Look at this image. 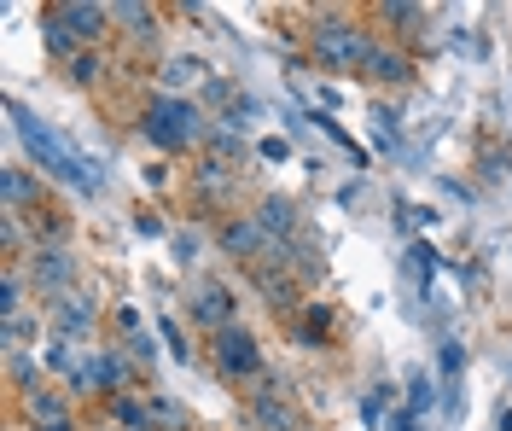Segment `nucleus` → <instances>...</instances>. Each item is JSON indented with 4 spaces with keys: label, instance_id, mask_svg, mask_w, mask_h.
I'll use <instances>...</instances> for the list:
<instances>
[{
    "label": "nucleus",
    "instance_id": "f257e3e1",
    "mask_svg": "<svg viewBox=\"0 0 512 431\" xmlns=\"http://www.w3.org/2000/svg\"><path fill=\"white\" fill-rule=\"evenodd\" d=\"M6 117H12V134H18V146L30 152V164L41 169V175H53L59 187L82 193V199H99V193H105V169H99L82 146H70L47 117H35L30 105H18V100H6Z\"/></svg>",
    "mask_w": 512,
    "mask_h": 431
},
{
    "label": "nucleus",
    "instance_id": "f03ea898",
    "mask_svg": "<svg viewBox=\"0 0 512 431\" xmlns=\"http://www.w3.org/2000/svg\"><path fill=\"white\" fill-rule=\"evenodd\" d=\"M373 47H379V35L367 30L355 12H344V6H320L315 24H309V53L332 76H361L367 59H373Z\"/></svg>",
    "mask_w": 512,
    "mask_h": 431
},
{
    "label": "nucleus",
    "instance_id": "7ed1b4c3",
    "mask_svg": "<svg viewBox=\"0 0 512 431\" xmlns=\"http://www.w3.org/2000/svg\"><path fill=\"white\" fill-rule=\"evenodd\" d=\"M140 140H152L163 158H181V152H198L210 140V117L198 100H181V94H152L146 111H140Z\"/></svg>",
    "mask_w": 512,
    "mask_h": 431
},
{
    "label": "nucleus",
    "instance_id": "20e7f679",
    "mask_svg": "<svg viewBox=\"0 0 512 431\" xmlns=\"http://www.w3.org/2000/svg\"><path fill=\"white\" fill-rule=\"evenodd\" d=\"M216 251H222L227 263L256 268V263H268V257H274V239L262 233V222H256L251 210H233V216L216 222Z\"/></svg>",
    "mask_w": 512,
    "mask_h": 431
},
{
    "label": "nucleus",
    "instance_id": "39448f33",
    "mask_svg": "<svg viewBox=\"0 0 512 431\" xmlns=\"http://www.w3.org/2000/svg\"><path fill=\"white\" fill-rule=\"evenodd\" d=\"M76 280H82V263H76V251L70 245H35L30 251V286L41 303H59L76 292Z\"/></svg>",
    "mask_w": 512,
    "mask_h": 431
},
{
    "label": "nucleus",
    "instance_id": "423d86ee",
    "mask_svg": "<svg viewBox=\"0 0 512 431\" xmlns=\"http://www.w3.org/2000/svg\"><path fill=\"white\" fill-rule=\"evenodd\" d=\"M187 315H192V327H204L216 338V332L239 327V292L227 280H216V274H204V280H192V292H187Z\"/></svg>",
    "mask_w": 512,
    "mask_h": 431
},
{
    "label": "nucleus",
    "instance_id": "0eeeda50",
    "mask_svg": "<svg viewBox=\"0 0 512 431\" xmlns=\"http://www.w3.org/2000/svg\"><path fill=\"white\" fill-rule=\"evenodd\" d=\"M70 391H82V397H117L128 391V350L123 344H105V350H88L82 367H76V379H70Z\"/></svg>",
    "mask_w": 512,
    "mask_h": 431
},
{
    "label": "nucleus",
    "instance_id": "6e6552de",
    "mask_svg": "<svg viewBox=\"0 0 512 431\" xmlns=\"http://www.w3.org/2000/svg\"><path fill=\"white\" fill-rule=\"evenodd\" d=\"M210 356H216V373L222 379H262V367H268V356H262V344H256L251 327H227L210 338Z\"/></svg>",
    "mask_w": 512,
    "mask_h": 431
},
{
    "label": "nucleus",
    "instance_id": "1a4fd4ad",
    "mask_svg": "<svg viewBox=\"0 0 512 431\" xmlns=\"http://www.w3.org/2000/svg\"><path fill=\"white\" fill-rule=\"evenodd\" d=\"M233 199H239V175L222 164V158H192V204L198 210H227L233 216Z\"/></svg>",
    "mask_w": 512,
    "mask_h": 431
},
{
    "label": "nucleus",
    "instance_id": "9d476101",
    "mask_svg": "<svg viewBox=\"0 0 512 431\" xmlns=\"http://www.w3.org/2000/svg\"><path fill=\"white\" fill-rule=\"evenodd\" d=\"M41 199H47V187H41V169L30 164H6L0 169V216H41Z\"/></svg>",
    "mask_w": 512,
    "mask_h": 431
},
{
    "label": "nucleus",
    "instance_id": "9b49d317",
    "mask_svg": "<svg viewBox=\"0 0 512 431\" xmlns=\"http://www.w3.org/2000/svg\"><path fill=\"white\" fill-rule=\"evenodd\" d=\"M47 18L64 24L82 47H99L105 30H111V6H99V0H53V6H47Z\"/></svg>",
    "mask_w": 512,
    "mask_h": 431
},
{
    "label": "nucleus",
    "instance_id": "f8f14e48",
    "mask_svg": "<svg viewBox=\"0 0 512 431\" xmlns=\"http://www.w3.org/2000/svg\"><path fill=\"white\" fill-rule=\"evenodd\" d=\"M47 327L59 332V338H94L99 332V303H94V292H70V298H59V303H47Z\"/></svg>",
    "mask_w": 512,
    "mask_h": 431
},
{
    "label": "nucleus",
    "instance_id": "ddd939ff",
    "mask_svg": "<svg viewBox=\"0 0 512 431\" xmlns=\"http://www.w3.org/2000/svg\"><path fill=\"white\" fill-rule=\"evenodd\" d=\"M361 76H367L373 88H414L419 65H414V53H408V47H396V41H379Z\"/></svg>",
    "mask_w": 512,
    "mask_h": 431
},
{
    "label": "nucleus",
    "instance_id": "4468645a",
    "mask_svg": "<svg viewBox=\"0 0 512 431\" xmlns=\"http://www.w3.org/2000/svg\"><path fill=\"white\" fill-rule=\"evenodd\" d=\"M210 82V65L198 59V53H169L158 70V94H181V100H192V88H204Z\"/></svg>",
    "mask_w": 512,
    "mask_h": 431
},
{
    "label": "nucleus",
    "instance_id": "2eb2a0df",
    "mask_svg": "<svg viewBox=\"0 0 512 431\" xmlns=\"http://www.w3.org/2000/svg\"><path fill=\"white\" fill-rule=\"evenodd\" d=\"M251 216L262 222V233H268L274 245H286V239H297V233H303V216H297V204H291L286 193H262Z\"/></svg>",
    "mask_w": 512,
    "mask_h": 431
},
{
    "label": "nucleus",
    "instance_id": "dca6fc26",
    "mask_svg": "<svg viewBox=\"0 0 512 431\" xmlns=\"http://www.w3.org/2000/svg\"><path fill=\"white\" fill-rule=\"evenodd\" d=\"M24 420H30L35 431L70 426V402H64V391H53V385H35V391H24Z\"/></svg>",
    "mask_w": 512,
    "mask_h": 431
},
{
    "label": "nucleus",
    "instance_id": "f3484780",
    "mask_svg": "<svg viewBox=\"0 0 512 431\" xmlns=\"http://www.w3.org/2000/svg\"><path fill=\"white\" fill-rule=\"evenodd\" d=\"M111 24L128 35V41H140V47H152L158 41V6H134V0H123V6H111Z\"/></svg>",
    "mask_w": 512,
    "mask_h": 431
},
{
    "label": "nucleus",
    "instance_id": "a211bd4d",
    "mask_svg": "<svg viewBox=\"0 0 512 431\" xmlns=\"http://www.w3.org/2000/svg\"><path fill=\"white\" fill-rule=\"evenodd\" d=\"M367 18H379L390 35H419L425 30V6H408V0H379V6H367Z\"/></svg>",
    "mask_w": 512,
    "mask_h": 431
},
{
    "label": "nucleus",
    "instance_id": "6ab92c4d",
    "mask_svg": "<svg viewBox=\"0 0 512 431\" xmlns=\"http://www.w3.org/2000/svg\"><path fill=\"white\" fill-rule=\"evenodd\" d=\"M111 321H117V332H123V350L134 356V362H152V356H158V350H152V332H146V321H140V309H134V303H123Z\"/></svg>",
    "mask_w": 512,
    "mask_h": 431
},
{
    "label": "nucleus",
    "instance_id": "aec40b11",
    "mask_svg": "<svg viewBox=\"0 0 512 431\" xmlns=\"http://www.w3.org/2000/svg\"><path fill=\"white\" fill-rule=\"evenodd\" d=\"M251 420L268 431H297V408H291L280 391H256L251 397Z\"/></svg>",
    "mask_w": 512,
    "mask_h": 431
},
{
    "label": "nucleus",
    "instance_id": "412c9836",
    "mask_svg": "<svg viewBox=\"0 0 512 431\" xmlns=\"http://www.w3.org/2000/svg\"><path fill=\"white\" fill-rule=\"evenodd\" d=\"M30 268L24 263H6L0 268V321H12V315H24V298H30Z\"/></svg>",
    "mask_w": 512,
    "mask_h": 431
},
{
    "label": "nucleus",
    "instance_id": "4be33fe9",
    "mask_svg": "<svg viewBox=\"0 0 512 431\" xmlns=\"http://www.w3.org/2000/svg\"><path fill=\"white\" fill-rule=\"evenodd\" d=\"M105 408H111L117 431H152V408H146V397H134V391H117Z\"/></svg>",
    "mask_w": 512,
    "mask_h": 431
},
{
    "label": "nucleus",
    "instance_id": "5701e85b",
    "mask_svg": "<svg viewBox=\"0 0 512 431\" xmlns=\"http://www.w3.org/2000/svg\"><path fill=\"white\" fill-rule=\"evenodd\" d=\"M402 391H408V397H402V408H408V414H419V420H425V414L443 402V397H437V379H431V367H414Z\"/></svg>",
    "mask_w": 512,
    "mask_h": 431
},
{
    "label": "nucleus",
    "instance_id": "b1692460",
    "mask_svg": "<svg viewBox=\"0 0 512 431\" xmlns=\"http://www.w3.org/2000/svg\"><path fill=\"white\" fill-rule=\"evenodd\" d=\"M146 408H152V431H187V402L169 397V391H146Z\"/></svg>",
    "mask_w": 512,
    "mask_h": 431
},
{
    "label": "nucleus",
    "instance_id": "393cba45",
    "mask_svg": "<svg viewBox=\"0 0 512 431\" xmlns=\"http://www.w3.org/2000/svg\"><path fill=\"white\" fill-rule=\"evenodd\" d=\"M82 356H88V350H82L76 338H59V332H53V338H47V350H41V362L53 367V373H64V379H76Z\"/></svg>",
    "mask_w": 512,
    "mask_h": 431
},
{
    "label": "nucleus",
    "instance_id": "a878e982",
    "mask_svg": "<svg viewBox=\"0 0 512 431\" xmlns=\"http://www.w3.org/2000/svg\"><path fill=\"white\" fill-rule=\"evenodd\" d=\"M6 379H12V385H18V397H24V391H35V385H41V350H6Z\"/></svg>",
    "mask_w": 512,
    "mask_h": 431
},
{
    "label": "nucleus",
    "instance_id": "bb28decb",
    "mask_svg": "<svg viewBox=\"0 0 512 431\" xmlns=\"http://www.w3.org/2000/svg\"><path fill=\"white\" fill-rule=\"evenodd\" d=\"M70 82H76V88H99V82H105V53H99V47H82V53H76V59H70Z\"/></svg>",
    "mask_w": 512,
    "mask_h": 431
},
{
    "label": "nucleus",
    "instance_id": "cd10ccee",
    "mask_svg": "<svg viewBox=\"0 0 512 431\" xmlns=\"http://www.w3.org/2000/svg\"><path fill=\"white\" fill-rule=\"evenodd\" d=\"M297 338H303V344H326V338H332V303H303Z\"/></svg>",
    "mask_w": 512,
    "mask_h": 431
},
{
    "label": "nucleus",
    "instance_id": "c85d7f7f",
    "mask_svg": "<svg viewBox=\"0 0 512 431\" xmlns=\"http://www.w3.org/2000/svg\"><path fill=\"white\" fill-rule=\"evenodd\" d=\"M41 47H47V53H53V59H64V65H70V59H76V53H82V41H76V35L64 30V24H53V18H47V12H41Z\"/></svg>",
    "mask_w": 512,
    "mask_h": 431
},
{
    "label": "nucleus",
    "instance_id": "c756f323",
    "mask_svg": "<svg viewBox=\"0 0 512 431\" xmlns=\"http://www.w3.org/2000/svg\"><path fill=\"white\" fill-rule=\"evenodd\" d=\"M437 350H443V356H437L443 379H448V385H460V373H466V362H472V356H466V338H443Z\"/></svg>",
    "mask_w": 512,
    "mask_h": 431
},
{
    "label": "nucleus",
    "instance_id": "7c9ffc66",
    "mask_svg": "<svg viewBox=\"0 0 512 431\" xmlns=\"http://www.w3.org/2000/svg\"><path fill=\"white\" fill-rule=\"evenodd\" d=\"M390 385H373L367 397H361V426H390Z\"/></svg>",
    "mask_w": 512,
    "mask_h": 431
},
{
    "label": "nucleus",
    "instance_id": "2f4dec72",
    "mask_svg": "<svg viewBox=\"0 0 512 431\" xmlns=\"http://www.w3.org/2000/svg\"><path fill=\"white\" fill-rule=\"evenodd\" d=\"M402 257H408V280H419V286H425V280H431V268H437V251H431L425 239H414Z\"/></svg>",
    "mask_w": 512,
    "mask_h": 431
},
{
    "label": "nucleus",
    "instance_id": "473e14b6",
    "mask_svg": "<svg viewBox=\"0 0 512 431\" xmlns=\"http://www.w3.org/2000/svg\"><path fill=\"white\" fill-rule=\"evenodd\" d=\"M35 332H41V321H30V315H12V321L0 327V338H6L0 350H24V344H30Z\"/></svg>",
    "mask_w": 512,
    "mask_h": 431
},
{
    "label": "nucleus",
    "instance_id": "72a5a7b5",
    "mask_svg": "<svg viewBox=\"0 0 512 431\" xmlns=\"http://www.w3.org/2000/svg\"><path fill=\"white\" fill-rule=\"evenodd\" d=\"M0 251H6V263H24V222L18 216H0Z\"/></svg>",
    "mask_w": 512,
    "mask_h": 431
},
{
    "label": "nucleus",
    "instance_id": "f704fd0d",
    "mask_svg": "<svg viewBox=\"0 0 512 431\" xmlns=\"http://www.w3.org/2000/svg\"><path fill=\"white\" fill-rule=\"evenodd\" d=\"M158 332H163V344H169V356H175V362L187 367V362H192V338L181 332V321H169V315H163Z\"/></svg>",
    "mask_w": 512,
    "mask_h": 431
},
{
    "label": "nucleus",
    "instance_id": "c9c22d12",
    "mask_svg": "<svg viewBox=\"0 0 512 431\" xmlns=\"http://www.w3.org/2000/svg\"><path fill=\"white\" fill-rule=\"evenodd\" d=\"M256 158H268V164H291V140H280V134H262V140H256Z\"/></svg>",
    "mask_w": 512,
    "mask_h": 431
},
{
    "label": "nucleus",
    "instance_id": "e433bc0d",
    "mask_svg": "<svg viewBox=\"0 0 512 431\" xmlns=\"http://www.w3.org/2000/svg\"><path fill=\"white\" fill-rule=\"evenodd\" d=\"M443 414L448 420H466V385H443Z\"/></svg>",
    "mask_w": 512,
    "mask_h": 431
},
{
    "label": "nucleus",
    "instance_id": "4c0bfd02",
    "mask_svg": "<svg viewBox=\"0 0 512 431\" xmlns=\"http://www.w3.org/2000/svg\"><path fill=\"white\" fill-rule=\"evenodd\" d=\"M175 257L181 263H198V233H175Z\"/></svg>",
    "mask_w": 512,
    "mask_h": 431
},
{
    "label": "nucleus",
    "instance_id": "58836bf2",
    "mask_svg": "<svg viewBox=\"0 0 512 431\" xmlns=\"http://www.w3.org/2000/svg\"><path fill=\"white\" fill-rule=\"evenodd\" d=\"M384 431H425V420H419V414H408V408H402V414H396V420H390V426Z\"/></svg>",
    "mask_w": 512,
    "mask_h": 431
},
{
    "label": "nucleus",
    "instance_id": "ea45409f",
    "mask_svg": "<svg viewBox=\"0 0 512 431\" xmlns=\"http://www.w3.org/2000/svg\"><path fill=\"white\" fill-rule=\"evenodd\" d=\"M495 426H501V431H512V408H507V402H501V420H495Z\"/></svg>",
    "mask_w": 512,
    "mask_h": 431
},
{
    "label": "nucleus",
    "instance_id": "a19ab883",
    "mask_svg": "<svg viewBox=\"0 0 512 431\" xmlns=\"http://www.w3.org/2000/svg\"><path fill=\"white\" fill-rule=\"evenodd\" d=\"M47 431H76V420H70V426H47Z\"/></svg>",
    "mask_w": 512,
    "mask_h": 431
}]
</instances>
